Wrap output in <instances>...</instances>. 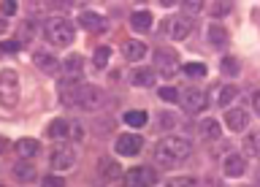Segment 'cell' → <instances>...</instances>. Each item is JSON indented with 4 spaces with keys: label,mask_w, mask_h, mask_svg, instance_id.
<instances>
[{
    "label": "cell",
    "mask_w": 260,
    "mask_h": 187,
    "mask_svg": "<svg viewBox=\"0 0 260 187\" xmlns=\"http://www.w3.org/2000/svg\"><path fill=\"white\" fill-rule=\"evenodd\" d=\"M49 166L54 171H71L76 166V152H73L71 144H57L52 154H49Z\"/></svg>",
    "instance_id": "4"
},
{
    "label": "cell",
    "mask_w": 260,
    "mask_h": 187,
    "mask_svg": "<svg viewBox=\"0 0 260 187\" xmlns=\"http://www.w3.org/2000/svg\"><path fill=\"white\" fill-rule=\"evenodd\" d=\"M14 176L19 179V182H32V179H36V168H32L27 160H19L14 166Z\"/></svg>",
    "instance_id": "20"
},
{
    "label": "cell",
    "mask_w": 260,
    "mask_h": 187,
    "mask_svg": "<svg viewBox=\"0 0 260 187\" xmlns=\"http://www.w3.org/2000/svg\"><path fill=\"white\" fill-rule=\"evenodd\" d=\"M190 30H192V24L187 19H182V16H176V19L168 22V33H171V38H176V41H184L190 36Z\"/></svg>",
    "instance_id": "14"
},
{
    "label": "cell",
    "mask_w": 260,
    "mask_h": 187,
    "mask_svg": "<svg viewBox=\"0 0 260 187\" xmlns=\"http://www.w3.org/2000/svg\"><path fill=\"white\" fill-rule=\"evenodd\" d=\"M166 184L168 187H187V184H198V179H192V176H174V179H168Z\"/></svg>",
    "instance_id": "31"
},
{
    "label": "cell",
    "mask_w": 260,
    "mask_h": 187,
    "mask_svg": "<svg viewBox=\"0 0 260 187\" xmlns=\"http://www.w3.org/2000/svg\"><path fill=\"white\" fill-rule=\"evenodd\" d=\"M160 3H162V6H174L176 0H160Z\"/></svg>",
    "instance_id": "39"
},
{
    "label": "cell",
    "mask_w": 260,
    "mask_h": 187,
    "mask_svg": "<svg viewBox=\"0 0 260 187\" xmlns=\"http://www.w3.org/2000/svg\"><path fill=\"white\" fill-rule=\"evenodd\" d=\"M109 57H111V49L109 46H98L95 49V65H98V68H106Z\"/></svg>",
    "instance_id": "29"
},
{
    "label": "cell",
    "mask_w": 260,
    "mask_h": 187,
    "mask_svg": "<svg viewBox=\"0 0 260 187\" xmlns=\"http://www.w3.org/2000/svg\"><path fill=\"white\" fill-rule=\"evenodd\" d=\"M130 27L133 30H149L152 27V14L149 11H133V16H130Z\"/></svg>",
    "instance_id": "19"
},
{
    "label": "cell",
    "mask_w": 260,
    "mask_h": 187,
    "mask_svg": "<svg viewBox=\"0 0 260 187\" xmlns=\"http://www.w3.org/2000/svg\"><path fill=\"white\" fill-rule=\"evenodd\" d=\"M114 149H117V154H122V158H133V154H138L144 149V138L138 133H122L117 138V144H114Z\"/></svg>",
    "instance_id": "6"
},
{
    "label": "cell",
    "mask_w": 260,
    "mask_h": 187,
    "mask_svg": "<svg viewBox=\"0 0 260 187\" xmlns=\"http://www.w3.org/2000/svg\"><path fill=\"white\" fill-rule=\"evenodd\" d=\"M222 171H225V176H244V171H247V160L241 158V154H228L225 163H222Z\"/></svg>",
    "instance_id": "12"
},
{
    "label": "cell",
    "mask_w": 260,
    "mask_h": 187,
    "mask_svg": "<svg viewBox=\"0 0 260 187\" xmlns=\"http://www.w3.org/2000/svg\"><path fill=\"white\" fill-rule=\"evenodd\" d=\"M122 182L130 184V187H146V184H157V171L146 168V166H138V168H130Z\"/></svg>",
    "instance_id": "5"
},
{
    "label": "cell",
    "mask_w": 260,
    "mask_h": 187,
    "mask_svg": "<svg viewBox=\"0 0 260 187\" xmlns=\"http://www.w3.org/2000/svg\"><path fill=\"white\" fill-rule=\"evenodd\" d=\"M16 14V0H3V16H14Z\"/></svg>",
    "instance_id": "34"
},
{
    "label": "cell",
    "mask_w": 260,
    "mask_h": 187,
    "mask_svg": "<svg viewBox=\"0 0 260 187\" xmlns=\"http://www.w3.org/2000/svg\"><path fill=\"white\" fill-rule=\"evenodd\" d=\"M98 171H101L103 179H111V182H117V179L125 176V174H122V166H119V163H114V160H109V158H103L101 163H98Z\"/></svg>",
    "instance_id": "13"
},
{
    "label": "cell",
    "mask_w": 260,
    "mask_h": 187,
    "mask_svg": "<svg viewBox=\"0 0 260 187\" xmlns=\"http://www.w3.org/2000/svg\"><path fill=\"white\" fill-rule=\"evenodd\" d=\"M81 71H84V57H81V54H71L68 60H65V73H68V76H79Z\"/></svg>",
    "instance_id": "23"
},
{
    "label": "cell",
    "mask_w": 260,
    "mask_h": 187,
    "mask_svg": "<svg viewBox=\"0 0 260 187\" xmlns=\"http://www.w3.org/2000/svg\"><path fill=\"white\" fill-rule=\"evenodd\" d=\"M36 65L41 71H46V73H54L57 71V60L52 54H46V52H36Z\"/></svg>",
    "instance_id": "25"
},
{
    "label": "cell",
    "mask_w": 260,
    "mask_h": 187,
    "mask_svg": "<svg viewBox=\"0 0 260 187\" xmlns=\"http://www.w3.org/2000/svg\"><path fill=\"white\" fill-rule=\"evenodd\" d=\"M209 41L214 46H222V44H228V30L222 27V24H209Z\"/></svg>",
    "instance_id": "22"
},
{
    "label": "cell",
    "mask_w": 260,
    "mask_h": 187,
    "mask_svg": "<svg viewBox=\"0 0 260 187\" xmlns=\"http://www.w3.org/2000/svg\"><path fill=\"white\" fill-rule=\"evenodd\" d=\"M219 65H222V71L228 73V76H236V73H239V68H241L236 57H222V63H219Z\"/></svg>",
    "instance_id": "30"
},
{
    "label": "cell",
    "mask_w": 260,
    "mask_h": 187,
    "mask_svg": "<svg viewBox=\"0 0 260 187\" xmlns=\"http://www.w3.org/2000/svg\"><path fill=\"white\" fill-rule=\"evenodd\" d=\"M16 152H19V158H32L38 152V141L36 138H22V141H16Z\"/></svg>",
    "instance_id": "24"
},
{
    "label": "cell",
    "mask_w": 260,
    "mask_h": 187,
    "mask_svg": "<svg viewBox=\"0 0 260 187\" xmlns=\"http://www.w3.org/2000/svg\"><path fill=\"white\" fill-rule=\"evenodd\" d=\"M160 122H162V125L160 128H171V125H176V117H174V114H160V117H157Z\"/></svg>",
    "instance_id": "35"
},
{
    "label": "cell",
    "mask_w": 260,
    "mask_h": 187,
    "mask_svg": "<svg viewBox=\"0 0 260 187\" xmlns=\"http://www.w3.org/2000/svg\"><path fill=\"white\" fill-rule=\"evenodd\" d=\"M130 81H133L136 87H152L154 84V71L152 68H133Z\"/></svg>",
    "instance_id": "16"
},
{
    "label": "cell",
    "mask_w": 260,
    "mask_h": 187,
    "mask_svg": "<svg viewBox=\"0 0 260 187\" xmlns=\"http://www.w3.org/2000/svg\"><path fill=\"white\" fill-rule=\"evenodd\" d=\"M176 52L174 49H154V63H157V68L166 73V76H171V73L176 71Z\"/></svg>",
    "instance_id": "10"
},
{
    "label": "cell",
    "mask_w": 260,
    "mask_h": 187,
    "mask_svg": "<svg viewBox=\"0 0 260 187\" xmlns=\"http://www.w3.org/2000/svg\"><path fill=\"white\" fill-rule=\"evenodd\" d=\"M182 106H184L187 114H201V111L209 106V98H206V92H203V89L190 87L187 92H182Z\"/></svg>",
    "instance_id": "7"
},
{
    "label": "cell",
    "mask_w": 260,
    "mask_h": 187,
    "mask_svg": "<svg viewBox=\"0 0 260 187\" xmlns=\"http://www.w3.org/2000/svg\"><path fill=\"white\" fill-rule=\"evenodd\" d=\"M79 24H81L87 33H103V30H106V16L95 14V11H84V14L79 16Z\"/></svg>",
    "instance_id": "11"
},
{
    "label": "cell",
    "mask_w": 260,
    "mask_h": 187,
    "mask_svg": "<svg viewBox=\"0 0 260 187\" xmlns=\"http://www.w3.org/2000/svg\"><path fill=\"white\" fill-rule=\"evenodd\" d=\"M182 71H184V76H190V79L206 76V65L203 63H187V65H182Z\"/></svg>",
    "instance_id": "27"
},
{
    "label": "cell",
    "mask_w": 260,
    "mask_h": 187,
    "mask_svg": "<svg viewBox=\"0 0 260 187\" xmlns=\"http://www.w3.org/2000/svg\"><path fill=\"white\" fill-rule=\"evenodd\" d=\"M198 130H201L203 138H209V141H217V138L222 136V128H219L217 119H203L201 125H198Z\"/></svg>",
    "instance_id": "17"
},
{
    "label": "cell",
    "mask_w": 260,
    "mask_h": 187,
    "mask_svg": "<svg viewBox=\"0 0 260 187\" xmlns=\"http://www.w3.org/2000/svg\"><path fill=\"white\" fill-rule=\"evenodd\" d=\"M44 36L49 44L54 46H68L73 41V24L65 19V16H52V19H46L44 24Z\"/></svg>",
    "instance_id": "3"
},
{
    "label": "cell",
    "mask_w": 260,
    "mask_h": 187,
    "mask_svg": "<svg viewBox=\"0 0 260 187\" xmlns=\"http://www.w3.org/2000/svg\"><path fill=\"white\" fill-rule=\"evenodd\" d=\"M125 125L144 128L146 125V111H125Z\"/></svg>",
    "instance_id": "26"
},
{
    "label": "cell",
    "mask_w": 260,
    "mask_h": 187,
    "mask_svg": "<svg viewBox=\"0 0 260 187\" xmlns=\"http://www.w3.org/2000/svg\"><path fill=\"white\" fill-rule=\"evenodd\" d=\"M60 101L62 106H73V109H84V111H95L103 106V92L92 84H76V81H68V84H60Z\"/></svg>",
    "instance_id": "1"
},
{
    "label": "cell",
    "mask_w": 260,
    "mask_h": 187,
    "mask_svg": "<svg viewBox=\"0 0 260 187\" xmlns=\"http://www.w3.org/2000/svg\"><path fill=\"white\" fill-rule=\"evenodd\" d=\"M0 89H3V103L6 106H14L16 103V95H19V76H16V71L6 68L3 76H0Z\"/></svg>",
    "instance_id": "8"
},
{
    "label": "cell",
    "mask_w": 260,
    "mask_h": 187,
    "mask_svg": "<svg viewBox=\"0 0 260 187\" xmlns=\"http://www.w3.org/2000/svg\"><path fill=\"white\" fill-rule=\"evenodd\" d=\"M122 52H125L127 60H144L146 54V46L141 41H125V46H122Z\"/></svg>",
    "instance_id": "18"
},
{
    "label": "cell",
    "mask_w": 260,
    "mask_h": 187,
    "mask_svg": "<svg viewBox=\"0 0 260 187\" xmlns=\"http://www.w3.org/2000/svg\"><path fill=\"white\" fill-rule=\"evenodd\" d=\"M16 49H19V41H8L6 44V52H16Z\"/></svg>",
    "instance_id": "37"
},
{
    "label": "cell",
    "mask_w": 260,
    "mask_h": 187,
    "mask_svg": "<svg viewBox=\"0 0 260 187\" xmlns=\"http://www.w3.org/2000/svg\"><path fill=\"white\" fill-rule=\"evenodd\" d=\"M244 146H247V152L252 154V158H260V130L249 133L247 141H244Z\"/></svg>",
    "instance_id": "28"
},
{
    "label": "cell",
    "mask_w": 260,
    "mask_h": 187,
    "mask_svg": "<svg viewBox=\"0 0 260 187\" xmlns=\"http://www.w3.org/2000/svg\"><path fill=\"white\" fill-rule=\"evenodd\" d=\"M252 103H255V111H257V117H260V89L255 92V98H252Z\"/></svg>",
    "instance_id": "38"
},
{
    "label": "cell",
    "mask_w": 260,
    "mask_h": 187,
    "mask_svg": "<svg viewBox=\"0 0 260 187\" xmlns=\"http://www.w3.org/2000/svg\"><path fill=\"white\" fill-rule=\"evenodd\" d=\"M160 98H166V101H176V98H182V95H179V89H174V87H162Z\"/></svg>",
    "instance_id": "33"
},
{
    "label": "cell",
    "mask_w": 260,
    "mask_h": 187,
    "mask_svg": "<svg viewBox=\"0 0 260 187\" xmlns=\"http://www.w3.org/2000/svg\"><path fill=\"white\" fill-rule=\"evenodd\" d=\"M73 125L76 122H68V119H52V125L46 128V133L52 138H68L73 133Z\"/></svg>",
    "instance_id": "15"
},
{
    "label": "cell",
    "mask_w": 260,
    "mask_h": 187,
    "mask_svg": "<svg viewBox=\"0 0 260 187\" xmlns=\"http://www.w3.org/2000/svg\"><path fill=\"white\" fill-rule=\"evenodd\" d=\"M182 8L187 14H198L203 8V0H182Z\"/></svg>",
    "instance_id": "32"
},
{
    "label": "cell",
    "mask_w": 260,
    "mask_h": 187,
    "mask_svg": "<svg viewBox=\"0 0 260 187\" xmlns=\"http://www.w3.org/2000/svg\"><path fill=\"white\" fill-rule=\"evenodd\" d=\"M225 125L233 130V133H241V130L249 128V111L247 109H231L225 114Z\"/></svg>",
    "instance_id": "9"
},
{
    "label": "cell",
    "mask_w": 260,
    "mask_h": 187,
    "mask_svg": "<svg viewBox=\"0 0 260 187\" xmlns=\"http://www.w3.org/2000/svg\"><path fill=\"white\" fill-rule=\"evenodd\" d=\"M236 95H239V89H236L233 84H225V87H217L214 101H217V106H228V103H231Z\"/></svg>",
    "instance_id": "21"
},
{
    "label": "cell",
    "mask_w": 260,
    "mask_h": 187,
    "mask_svg": "<svg viewBox=\"0 0 260 187\" xmlns=\"http://www.w3.org/2000/svg\"><path fill=\"white\" fill-rule=\"evenodd\" d=\"M44 184L46 187H60V184H65L60 176H44Z\"/></svg>",
    "instance_id": "36"
},
{
    "label": "cell",
    "mask_w": 260,
    "mask_h": 187,
    "mask_svg": "<svg viewBox=\"0 0 260 187\" xmlns=\"http://www.w3.org/2000/svg\"><path fill=\"white\" fill-rule=\"evenodd\" d=\"M192 154V141L184 136H166L154 144V163L157 166H176Z\"/></svg>",
    "instance_id": "2"
}]
</instances>
